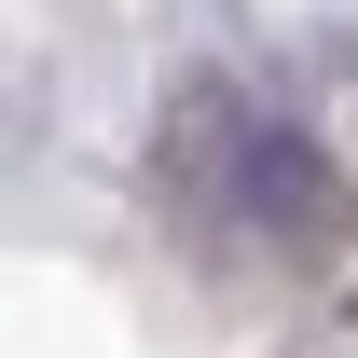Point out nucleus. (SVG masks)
<instances>
[{
  "label": "nucleus",
  "instance_id": "nucleus-1",
  "mask_svg": "<svg viewBox=\"0 0 358 358\" xmlns=\"http://www.w3.org/2000/svg\"><path fill=\"white\" fill-rule=\"evenodd\" d=\"M166 179L234 234V248H331V234H345L331 152H317L289 110L234 96V83H193V96L166 110Z\"/></svg>",
  "mask_w": 358,
  "mask_h": 358
}]
</instances>
